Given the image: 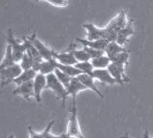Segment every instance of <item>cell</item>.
<instances>
[{
  "instance_id": "29",
  "label": "cell",
  "mask_w": 153,
  "mask_h": 138,
  "mask_svg": "<svg viewBox=\"0 0 153 138\" xmlns=\"http://www.w3.org/2000/svg\"><path fill=\"white\" fill-rule=\"evenodd\" d=\"M83 49H84L87 52V53H88L91 56V59H95V58H98V57H101V56L105 55L104 51H100V50H97V49L89 48V47H83Z\"/></svg>"
},
{
  "instance_id": "27",
  "label": "cell",
  "mask_w": 153,
  "mask_h": 138,
  "mask_svg": "<svg viewBox=\"0 0 153 138\" xmlns=\"http://www.w3.org/2000/svg\"><path fill=\"white\" fill-rule=\"evenodd\" d=\"M22 70H30V69H33V65H34V59L31 56H29L27 53H25L21 62H19Z\"/></svg>"
},
{
  "instance_id": "14",
  "label": "cell",
  "mask_w": 153,
  "mask_h": 138,
  "mask_svg": "<svg viewBox=\"0 0 153 138\" xmlns=\"http://www.w3.org/2000/svg\"><path fill=\"white\" fill-rule=\"evenodd\" d=\"M125 52H130V50L126 49L123 46L120 45L117 41L109 42L107 47H106V49H105V54H106L111 59L113 58H115L116 56L120 55L121 53H125Z\"/></svg>"
},
{
  "instance_id": "3",
  "label": "cell",
  "mask_w": 153,
  "mask_h": 138,
  "mask_svg": "<svg viewBox=\"0 0 153 138\" xmlns=\"http://www.w3.org/2000/svg\"><path fill=\"white\" fill-rule=\"evenodd\" d=\"M7 41L8 45L12 47L13 50V55L16 63H19L22 59L24 54L26 53V47L24 43H21L15 37L14 33H13L12 29H8V36H7Z\"/></svg>"
},
{
  "instance_id": "30",
  "label": "cell",
  "mask_w": 153,
  "mask_h": 138,
  "mask_svg": "<svg viewBox=\"0 0 153 138\" xmlns=\"http://www.w3.org/2000/svg\"><path fill=\"white\" fill-rule=\"evenodd\" d=\"M28 128V131H29V135H30V138H43V131L39 133V132H36L32 128L31 126H28L27 127Z\"/></svg>"
},
{
  "instance_id": "23",
  "label": "cell",
  "mask_w": 153,
  "mask_h": 138,
  "mask_svg": "<svg viewBox=\"0 0 153 138\" xmlns=\"http://www.w3.org/2000/svg\"><path fill=\"white\" fill-rule=\"evenodd\" d=\"M111 22L113 23V25L115 26V28L119 32L120 31L121 29H123L128 23V21L126 20V15H125L124 10H121L120 12V14L117 15V16L115 17V18H114Z\"/></svg>"
},
{
  "instance_id": "9",
  "label": "cell",
  "mask_w": 153,
  "mask_h": 138,
  "mask_svg": "<svg viewBox=\"0 0 153 138\" xmlns=\"http://www.w3.org/2000/svg\"><path fill=\"white\" fill-rule=\"evenodd\" d=\"M76 41L83 47H89V48L97 49L100 51H104L106 49V47L108 45V41L105 40H88L87 38H80L76 37Z\"/></svg>"
},
{
  "instance_id": "18",
  "label": "cell",
  "mask_w": 153,
  "mask_h": 138,
  "mask_svg": "<svg viewBox=\"0 0 153 138\" xmlns=\"http://www.w3.org/2000/svg\"><path fill=\"white\" fill-rule=\"evenodd\" d=\"M129 53H130V52H125V53H121V54L116 56L115 58H113L111 59L112 60V63H114L115 65H117L122 72L124 73V74H126L125 70H126V67H127V65H128Z\"/></svg>"
},
{
  "instance_id": "28",
  "label": "cell",
  "mask_w": 153,
  "mask_h": 138,
  "mask_svg": "<svg viewBox=\"0 0 153 138\" xmlns=\"http://www.w3.org/2000/svg\"><path fill=\"white\" fill-rule=\"evenodd\" d=\"M54 73H55L56 77L58 78V80L65 85V87L68 88L69 84H71V80H72V78L71 76H68V74H65V73H64L63 71L59 70V69H57Z\"/></svg>"
},
{
  "instance_id": "12",
  "label": "cell",
  "mask_w": 153,
  "mask_h": 138,
  "mask_svg": "<svg viewBox=\"0 0 153 138\" xmlns=\"http://www.w3.org/2000/svg\"><path fill=\"white\" fill-rule=\"evenodd\" d=\"M107 69H108V71L110 72V74L113 76L114 79L117 81V84L123 85L126 83H130V79L127 77V75L124 74V73L114 63H111Z\"/></svg>"
},
{
  "instance_id": "10",
  "label": "cell",
  "mask_w": 153,
  "mask_h": 138,
  "mask_svg": "<svg viewBox=\"0 0 153 138\" xmlns=\"http://www.w3.org/2000/svg\"><path fill=\"white\" fill-rule=\"evenodd\" d=\"M93 78L94 80H98L99 81L106 84L113 85L117 84V81L110 74V72L108 71V69H95L94 71Z\"/></svg>"
},
{
  "instance_id": "1",
  "label": "cell",
  "mask_w": 153,
  "mask_h": 138,
  "mask_svg": "<svg viewBox=\"0 0 153 138\" xmlns=\"http://www.w3.org/2000/svg\"><path fill=\"white\" fill-rule=\"evenodd\" d=\"M68 134L71 138H86L81 131L79 121L77 116V107L75 100H72L71 109H69V118L68 126Z\"/></svg>"
},
{
  "instance_id": "17",
  "label": "cell",
  "mask_w": 153,
  "mask_h": 138,
  "mask_svg": "<svg viewBox=\"0 0 153 138\" xmlns=\"http://www.w3.org/2000/svg\"><path fill=\"white\" fill-rule=\"evenodd\" d=\"M38 73L34 70V69H30V70H25L23 71L21 74L13 81V83L16 84L17 86H19L21 84H23L25 83H28V81H34V79L36 78Z\"/></svg>"
},
{
  "instance_id": "26",
  "label": "cell",
  "mask_w": 153,
  "mask_h": 138,
  "mask_svg": "<svg viewBox=\"0 0 153 138\" xmlns=\"http://www.w3.org/2000/svg\"><path fill=\"white\" fill-rule=\"evenodd\" d=\"M54 123H55V120L51 121V122L47 125L46 128L43 131V138H71L68 134V132H64V133H62V134H60V135L52 134V133L50 132V131H51V128L54 125Z\"/></svg>"
},
{
  "instance_id": "25",
  "label": "cell",
  "mask_w": 153,
  "mask_h": 138,
  "mask_svg": "<svg viewBox=\"0 0 153 138\" xmlns=\"http://www.w3.org/2000/svg\"><path fill=\"white\" fill-rule=\"evenodd\" d=\"M58 69L61 71H63L64 73H65V74H68V76H71V78H76L82 74L81 71H79L73 65H64V64L58 63Z\"/></svg>"
},
{
  "instance_id": "20",
  "label": "cell",
  "mask_w": 153,
  "mask_h": 138,
  "mask_svg": "<svg viewBox=\"0 0 153 138\" xmlns=\"http://www.w3.org/2000/svg\"><path fill=\"white\" fill-rule=\"evenodd\" d=\"M67 51L71 52L73 54V56L75 57V59H77L78 62H91V56L87 53V52L84 49H75L74 47L72 46V44L69 46V48L67 49Z\"/></svg>"
},
{
  "instance_id": "21",
  "label": "cell",
  "mask_w": 153,
  "mask_h": 138,
  "mask_svg": "<svg viewBox=\"0 0 153 138\" xmlns=\"http://www.w3.org/2000/svg\"><path fill=\"white\" fill-rule=\"evenodd\" d=\"M16 60L13 55V50L10 45H7L5 50V56H4L3 59L1 60V64H0V69H4L7 67H10L12 65L16 64Z\"/></svg>"
},
{
  "instance_id": "5",
  "label": "cell",
  "mask_w": 153,
  "mask_h": 138,
  "mask_svg": "<svg viewBox=\"0 0 153 138\" xmlns=\"http://www.w3.org/2000/svg\"><path fill=\"white\" fill-rule=\"evenodd\" d=\"M29 40H31V42L33 43V45L36 47V49L38 50V52L40 53V55L42 56V58L45 60H50V59H55V55L57 52H55L54 50L50 49L49 47H47L45 43L42 41H41L39 38L37 37L36 34H32V36H30Z\"/></svg>"
},
{
  "instance_id": "32",
  "label": "cell",
  "mask_w": 153,
  "mask_h": 138,
  "mask_svg": "<svg viewBox=\"0 0 153 138\" xmlns=\"http://www.w3.org/2000/svg\"><path fill=\"white\" fill-rule=\"evenodd\" d=\"M143 138H150L149 133H148V131H147V129H145V132H143Z\"/></svg>"
},
{
  "instance_id": "11",
  "label": "cell",
  "mask_w": 153,
  "mask_h": 138,
  "mask_svg": "<svg viewBox=\"0 0 153 138\" xmlns=\"http://www.w3.org/2000/svg\"><path fill=\"white\" fill-rule=\"evenodd\" d=\"M134 34H135V31L133 29V19H130L128 21L127 25H126L123 29H121L119 32V34H117V42L119 43L120 45L123 46L125 43L128 41L129 37L132 36Z\"/></svg>"
},
{
  "instance_id": "13",
  "label": "cell",
  "mask_w": 153,
  "mask_h": 138,
  "mask_svg": "<svg viewBox=\"0 0 153 138\" xmlns=\"http://www.w3.org/2000/svg\"><path fill=\"white\" fill-rule=\"evenodd\" d=\"M84 89H86V86L81 83L79 79H78L77 77L72 78L71 84H69L68 87L67 88V95H68V97L71 96L72 100H75L77 94Z\"/></svg>"
},
{
  "instance_id": "34",
  "label": "cell",
  "mask_w": 153,
  "mask_h": 138,
  "mask_svg": "<svg viewBox=\"0 0 153 138\" xmlns=\"http://www.w3.org/2000/svg\"><path fill=\"white\" fill-rule=\"evenodd\" d=\"M8 138H15V135L14 134H10L8 136Z\"/></svg>"
},
{
  "instance_id": "2",
  "label": "cell",
  "mask_w": 153,
  "mask_h": 138,
  "mask_svg": "<svg viewBox=\"0 0 153 138\" xmlns=\"http://www.w3.org/2000/svg\"><path fill=\"white\" fill-rule=\"evenodd\" d=\"M46 80H47L46 88L51 89L57 96V98L62 100V104L64 106L65 103V100H67V98H68L67 88H65V85L58 80V78L56 77L55 73H51V74L47 75Z\"/></svg>"
},
{
  "instance_id": "33",
  "label": "cell",
  "mask_w": 153,
  "mask_h": 138,
  "mask_svg": "<svg viewBox=\"0 0 153 138\" xmlns=\"http://www.w3.org/2000/svg\"><path fill=\"white\" fill-rule=\"evenodd\" d=\"M120 138H131V137L129 136V134H128V133H126V134H125L124 136H121Z\"/></svg>"
},
{
  "instance_id": "19",
  "label": "cell",
  "mask_w": 153,
  "mask_h": 138,
  "mask_svg": "<svg viewBox=\"0 0 153 138\" xmlns=\"http://www.w3.org/2000/svg\"><path fill=\"white\" fill-rule=\"evenodd\" d=\"M58 62L56 59H50V60H43V62L41 65L40 73L43 75H49L51 73H54L58 69Z\"/></svg>"
},
{
  "instance_id": "8",
  "label": "cell",
  "mask_w": 153,
  "mask_h": 138,
  "mask_svg": "<svg viewBox=\"0 0 153 138\" xmlns=\"http://www.w3.org/2000/svg\"><path fill=\"white\" fill-rule=\"evenodd\" d=\"M83 28H85L87 31V40H103V28L100 29L91 22L83 24Z\"/></svg>"
},
{
  "instance_id": "7",
  "label": "cell",
  "mask_w": 153,
  "mask_h": 138,
  "mask_svg": "<svg viewBox=\"0 0 153 138\" xmlns=\"http://www.w3.org/2000/svg\"><path fill=\"white\" fill-rule=\"evenodd\" d=\"M13 94L19 95V96L24 98L25 100H29L31 97L35 98V92H34V81H28L19 86H17L16 89L13 90Z\"/></svg>"
},
{
  "instance_id": "6",
  "label": "cell",
  "mask_w": 153,
  "mask_h": 138,
  "mask_svg": "<svg viewBox=\"0 0 153 138\" xmlns=\"http://www.w3.org/2000/svg\"><path fill=\"white\" fill-rule=\"evenodd\" d=\"M47 80L46 76L38 73L36 78L34 79V92H35V99L38 103H41L42 101V90L46 88Z\"/></svg>"
},
{
  "instance_id": "22",
  "label": "cell",
  "mask_w": 153,
  "mask_h": 138,
  "mask_svg": "<svg viewBox=\"0 0 153 138\" xmlns=\"http://www.w3.org/2000/svg\"><path fill=\"white\" fill-rule=\"evenodd\" d=\"M91 62V64H93L94 69H106L112 63L111 59L109 58L106 54L101 56V57L93 59Z\"/></svg>"
},
{
  "instance_id": "31",
  "label": "cell",
  "mask_w": 153,
  "mask_h": 138,
  "mask_svg": "<svg viewBox=\"0 0 153 138\" xmlns=\"http://www.w3.org/2000/svg\"><path fill=\"white\" fill-rule=\"evenodd\" d=\"M47 3L51 4V5H54V6H58V7H65L68 5V1H47Z\"/></svg>"
},
{
  "instance_id": "4",
  "label": "cell",
  "mask_w": 153,
  "mask_h": 138,
  "mask_svg": "<svg viewBox=\"0 0 153 138\" xmlns=\"http://www.w3.org/2000/svg\"><path fill=\"white\" fill-rule=\"evenodd\" d=\"M22 72L23 70L19 63H16L10 67L0 69V74H1V86L7 85L8 84L13 83V81L16 79Z\"/></svg>"
},
{
  "instance_id": "15",
  "label": "cell",
  "mask_w": 153,
  "mask_h": 138,
  "mask_svg": "<svg viewBox=\"0 0 153 138\" xmlns=\"http://www.w3.org/2000/svg\"><path fill=\"white\" fill-rule=\"evenodd\" d=\"M81 83L86 86V88L91 89V91H94L95 94H97L100 98H104V95L100 92V90L97 88V84H94V79L91 76L86 75V74H81L77 77Z\"/></svg>"
},
{
  "instance_id": "24",
  "label": "cell",
  "mask_w": 153,
  "mask_h": 138,
  "mask_svg": "<svg viewBox=\"0 0 153 138\" xmlns=\"http://www.w3.org/2000/svg\"><path fill=\"white\" fill-rule=\"evenodd\" d=\"M74 66H75L79 71H81L82 74H86V75H89L91 77H93L94 71L95 70L93 66V64H91V62H77Z\"/></svg>"
},
{
  "instance_id": "16",
  "label": "cell",
  "mask_w": 153,
  "mask_h": 138,
  "mask_svg": "<svg viewBox=\"0 0 153 138\" xmlns=\"http://www.w3.org/2000/svg\"><path fill=\"white\" fill-rule=\"evenodd\" d=\"M55 59L60 64H64V65H75L78 62L73 54L69 51L62 52V53H56Z\"/></svg>"
}]
</instances>
